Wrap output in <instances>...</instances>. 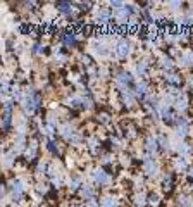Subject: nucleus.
<instances>
[{
  "mask_svg": "<svg viewBox=\"0 0 193 207\" xmlns=\"http://www.w3.org/2000/svg\"><path fill=\"white\" fill-rule=\"evenodd\" d=\"M109 21H110V12L109 11L98 12V16H96V22H98V24H107Z\"/></svg>",
  "mask_w": 193,
  "mask_h": 207,
  "instance_id": "9b49d317",
  "label": "nucleus"
},
{
  "mask_svg": "<svg viewBox=\"0 0 193 207\" xmlns=\"http://www.w3.org/2000/svg\"><path fill=\"white\" fill-rule=\"evenodd\" d=\"M186 105H188V104H186V97L179 95V97H178V100H176V107L179 109V111H183V109H186Z\"/></svg>",
  "mask_w": 193,
  "mask_h": 207,
  "instance_id": "f3484780",
  "label": "nucleus"
},
{
  "mask_svg": "<svg viewBox=\"0 0 193 207\" xmlns=\"http://www.w3.org/2000/svg\"><path fill=\"white\" fill-rule=\"evenodd\" d=\"M40 105V98L38 97H35V93L33 91H29L28 93V97L22 100V107H24V111L28 112V114H33L35 112V109Z\"/></svg>",
  "mask_w": 193,
  "mask_h": 207,
  "instance_id": "f257e3e1",
  "label": "nucleus"
},
{
  "mask_svg": "<svg viewBox=\"0 0 193 207\" xmlns=\"http://www.w3.org/2000/svg\"><path fill=\"white\" fill-rule=\"evenodd\" d=\"M157 171H159L157 169V164L150 159V157H147V159H145V173H147L148 176H155Z\"/></svg>",
  "mask_w": 193,
  "mask_h": 207,
  "instance_id": "423d86ee",
  "label": "nucleus"
},
{
  "mask_svg": "<svg viewBox=\"0 0 193 207\" xmlns=\"http://www.w3.org/2000/svg\"><path fill=\"white\" fill-rule=\"evenodd\" d=\"M172 176H166V178H164V183H162V188H164V190H171L172 188Z\"/></svg>",
  "mask_w": 193,
  "mask_h": 207,
  "instance_id": "4be33fe9",
  "label": "nucleus"
},
{
  "mask_svg": "<svg viewBox=\"0 0 193 207\" xmlns=\"http://www.w3.org/2000/svg\"><path fill=\"white\" fill-rule=\"evenodd\" d=\"M11 190H12V198H14V200H19V198H21V195H22L24 186H22L21 181H12Z\"/></svg>",
  "mask_w": 193,
  "mask_h": 207,
  "instance_id": "39448f33",
  "label": "nucleus"
},
{
  "mask_svg": "<svg viewBox=\"0 0 193 207\" xmlns=\"http://www.w3.org/2000/svg\"><path fill=\"white\" fill-rule=\"evenodd\" d=\"M86 207H98V204H96V202H93V200H90Z\"/></svg>",
  "mask_w": 193,
  "mask_h": 207,
  "instance_id": "4c0bfd02",
  "label": "nucleus"
},
{
  "mask_svg": "<svg viewBox=\"0 0 193 207\" xmlns=\"http://www.w3.org/2000/svg\"><path fill=\"white\" fill-rule=\"evenodd\" d=\"M83 64H86V66H88V64H90V57H83Z\"/></svg>",
  "mask_w": 193,
  "mask_h": 207,
  "instance_id": "58836bf2",
  "label": "nucleus"
},
{
  "mask_svg": "<svg viewBox=\"0 0 193 207\" xmlns=\"http://www.w3.org/2000/svg\"><path fill=\"white\" fill-rule=\"evenodd\" d=\"M12 155H14V152H11V154L5 155V166H11L12 164Z\"/></svg>",
  "mask_w": 193,
  "mask_h": 207,
  "instance_id": "2f4dec72",
  "label": "nucleus"
},
{
  "mask_svg": "<svg viewBox=\"0 0 193 207\" xmlns=\"http://www.w3.org/2000/svg\"><path fill=\"white\" fill-rule=\"evenodd\" d=\"M174 166H176V169H186V162H185V159H183V157H179V159H176V162H174Z\"/></svg>",
  "mask_w": 193,
  "mask_h": 207,
  "instance_id": "393cba45",
  "label": "nucleus"
},
{
  "mask_svg": "<svg viewBox=\"0 0 193 207\" xmlns=\"http://www.w3.org/2000/svg\"><path fill=\"white\" fill-rule=\"evenodd\" d=\"M93 52L98 53V55H107V50H105V47L103 45H100V43H93Z\"/></svg>",
  "mask_w": 193,
  "mask_h": 207,
  "instance_id": "dca6fc26",
  "label": "nucleus"
},
{
  "mask_svg": "<svg viewBox=\"0 0 193 207\" xmlns=\"http://www.w3.org/2000/svg\"><path fill=\"white\" fill-rule=\"evenodd\" d=\"M161 66L162 67H166V69H171L172 67V60L169 57H162L161 59Z\"/></svg>",
  "mask_w": 193,
  "mask_h": 207,
  "instance_id": "5701e85b",
  "label": "nucleus"
},
{
  "mask_svg": "<svg viewBox=\"0 0 193 207\" xmlns=\"http://www.w3.org/2000/svg\"><path fill=\"white\" fill-rule=\"evenodd\" d=\"M116 80H117L119 85H123V86L126 85V86H128L129 83L133 81V78H131V74H129V73H119V76L116 78Z\"/></svg>",
  "mask_w": 193,
  "mask_h": 207,
  "instance_id": "1a4fd4ad",
  "label": "nucleus"
},
{
  "mask_svg": "<svg viewBox=\"0 0 193 207\" xmlns=\"http://www.w3.org/2000/svg\"><path fill=\"white\" fill-rule=\"evenodd\" d=\"M134 204L140 205V207H143L145 205V197L143 195H136V197H134Z\"/></svg>",
  "mask_w": 193,
  "mask_h": 207,
  "instance_id": "bb28decb",
  "label": "nucleus"
},
{
  "mask_svg": "<svg viewBox=\"0 0 193 207\" xmlns=\"http://www.w3.org/2000/svg\"><path fill=\"white\" fill-rule=\"evenodd\" d=\"M9 81H4V83H2V91H9Z\"/></svg>",
  "mask_w": 193,
  "mask_h": 207,
  "instance_id": "f704fd0d",
  "label": "nucleus"
},
{
  "mask_svg": "<svg viewBox=\"0 0 193 207\" xmlns=\"http://www.w3.org/2000/svg\"><path fill=\"white\" fill-rule=\"evenodd\" d=\"M81 197L85 198H93V190L90 186H81Z\"/></svg>",
  "mask_w": 193,
  "mask_h": 207,
  "instance_id": "a211bd4d",
  "label": "nucleus"
},
{
  "mask_svg": "<svg viewBox=\"0 0 193 207\" xmlns=\"http://www.w3.org/2000/svg\"><path fill=\"white\" fill-rule=\"evenodd\" d=\"M100 121H102V122H109V116H107V114H102V116H100Z\"/></svg>",
  "mask_w": 193,
  "mask_h": 207,
  "instance_id": "c9c22d12",
  "label": "nucleus"
},
{
  "mask_svg": "<svg viewBox=\"0 0 193 207\" xmlns=\"http://www.w3.org/2000/svg\"><path fill=\"white\" fill-rule=\"evenodd\" d=\"M179 152H183V154H188V152H190V147H188V145H181V147H179Z\"/></svg>",
  "mask_w": 193,
  "mask_h": 207,
  "instance_id": "72a5a7b5",
  "label": "nucleus"
},
{
  "mask_svg": "<svg viewBox=\"0 0 193 207\" xmlns=\"http://www.w3.org/2000/svg\"><path fill=\"white\" fill-rule=\"evenodd\" d=\"M179 204H181L183 207H190V200H188V197L186 195L179 197Z\"/></svg>",
  "mask_w": 193,
  "mask_h": 207,
  "instance_id": "c85d7f7f",
  "label": "nucleus"
},
{
  "mask_svg": "<svg viewBox=\"0 0 193 207\" xmlns=\"http://www.w3.org/2000/svg\"><path fill=\"white\" fill-rule=\"evenodd\" d=\"M179 60H181V64H183V66H193V52L183 53Z\"/></svg>",
  "mask_w": 193,
  "mask_h": 207,
  "instance_id": "4468645a",
  "label": "nucleus"
},
{
  "mask_svg": "<svg viewBox=\"0 0 193 207\" xmlns=\"http://www.w3.org/2000/svg\"><path fill=\"white\" fill-rule=\"evenodd\" d=\"M186 128H188V126H178L176 136H178V138H185V136H186Z\"/></svg>",
  "mask_w": 193,
  "mask_h": 207,
  "instance_id": "b1692460",
  "label": "nucleus"
},
{
  "mask_svg": "<svg viewBox=\"0 0 193 207\" xmlns=\"http://www.w3.org/2000/svg\"><path fill=\"white\" fill-rule=\"evenodd\" d=\"M188 176H190V178H193V167H190V169H188Z\"/></svg>",
  "mask_w": 193,
  "mask_h": 207,
  "instance_id": "ea45409f",
  "label": "nucleus"
},
{
  "mask_svg": "<svg viewBox=\"0 0 193 207\" xmlns=\"http://www.w3.org/2000/svg\"><path fill=\"white\" fill-rule=\"evenodd\" d=\"M78 186H80V178H73L69 181V188L71 190H78Z\"/></svg>",
  "mask_w": 193,
  "mask_h": 207,
  "instance_id": "a878e982",
  "label": "nucleus"
},
{
  "mask_svg": "<svg viewBox=\"0 0 193 207\" xmlns=\"http://www.w3.org/2000/svg\"><path fill=\"white\" fill-rule=\"evenodd\" d=\"M121 97H123V102H124V105H128V107H131L134 104V97H133V93L128 90V88H123V93H121Z\"/></svg>",
  "mask_w": 193,
  "mask_h": 207,
  "instance_id": "0eeeda50",
  "label": "nucleus"
},
{
  "mask_svg": "<svg viewBox=\"0 0 193 207\" xmlns=\"http://www.w3.org/2000/svg\"><path fill=\"white\" fill-rule=\"evenodd\" d=\"M157 140H159V143H161L162 147H164V149H169V142H167V140H166L164 136H159Z\"/></svg>",
  "mask_w": 193,
  "mask_h": 207,
  "instance_id": "7c9ffc66",
  "label": "nucleus"
},
{
  "mask_svg": "<svg viewBox=\"0 0 193 207\" xmlns=\"http://www.w3.org/2000/svg\"><path fill=\"white\" fill-rule=\"evenodd\" d=\"M12 102L7 100L5 104H4V116H2V129L4 131H7L9 128H11V122H12Z\"/></svg>",
  "mask_w": 193,
  "mask_h": 207,
  "instance_id": "f03ea898",
  "label": "nucleus"
},
{
  "mask_svg": "<svg viewBox=\"0 0 193 207\" xmlns=\"http://www.w3.org/2000/svg\"><path fill=\"white\" fill-rule=\"evenodd\" d=\"M91 176H93L95 183H98V185H107L109 181H110V176H109L103 169H95L93 173H91Z\"/></svg>",
  "mask_w": 193,
  "mask_h": 207,
  "instance_id": "7ed1b4c3",
  "label": "nucleus"
},
{
  "mask_svg": "<svg viewBox=\"0 0 193 207\" xmlns=\"http://www.w3.org/2000/svg\"><path fill=\"white\" fill-rule=\"evenodd\" d=\"M145 91H147V83H143V81H141V83H138V85H136V95L141 98V97L145 95Z\"/></svg>",
  "mask_w": 193,
  "mask_h": 207,
  "instance_id": "6ab92c4d",
  "label": "nucleus"
},
{
  "mask_svg": "<svg viewBox=\"0 0 193 207\" xmlns=\"http://www.w3.org/2000/svg\"><path fill=\"white\" fill-rule=\"evenodd\" d=\"M62 42H64L66 47H73V45L76 43L74 33H66V35H62Z\"/></svg>",
  "mask_w": 193,
  "mask_h": 207,
  "instance_id": "f8f14e48",
  "label": "nucleus"
},
{
  "mask_svg": "<svg viewBox=\"0 0 193 207\" xmlns=\"http://www.w3.org/2000/svg\"><path fill=\"white\" fill-rule=\"evenodd\" d=\"M60 133H62V136H64L66 140H73V138L76 136L73 126H69V124H64V126H62V129H60Z\"/></svg>",
  "mask_w": 193,
  "mask_h": 207,
  "instance_id": "9d476101",
  "label": "nucleus"
},
{
  "mask_svg": "<svg viewBox=\"0 0 193 207\" xmlns=\"http://www.w3.org/2000/svg\"><path fill=\"white\" fill-rule=\"evenodd\" d=\"M42 52H43L42 45H35V47H33V53H42Z\"/></svg>",
  "mask_w": 193,
  "mask_h": 207,
  "instance_id": "473e14b6",
  "label": "nucleus"
},
{
  "mask_svg": "<svg viewBox=\"0 0 193 207\" xmlns=\"http://www.w3.org/2000/svg\"><path fill=\"white\" fill-rule=\"evenodd\" d=\"M145 143H147V150H148V152H155L157 145H159V140L150 136V138H147V142H145Z\"/></svg>",
  "mask_w": 193,
  "mask_h": 207,
  "instance_id": "ddd939ff",
  "label": "nucleus"
},
{
  "mask_svg": "<svg viewBox=\"0 0 193 207\" xmlns=\"http://www.w3.org/2000/svg\"><path fill=\"white\" fill-rule=\"evenodd\" d=\"M102 207H117V200L114 197H105L102 200Z\"/></svg>",
  "mask_w": 193,
  "mask_h": 207,
  "instance_id": "2eb2a0df",
  "label": "nucleus"
},
{
  "mask_svg": "<svg viewBox=\"0 0 193 207\" xmlns=\"http://www.w3.org/2000/svg\"><path fill=\"white\" fill-rule=\"evenodd\" d=\"M57 7H59V11L62 12L64 16H71L73 11H74V9H73V4H69V2H60Z\"/></svg>",
  "mask_w": 193,
  "mask_h": 207,
  "instance_id": "6e6552de",
  "label": "nucleus"
},
{
  "mask_svg": "<svg viewBox=\"0 0 193 207\" xmlns=\"http://www.w3.org/2000/svg\"><path fill=\"white\" fill-rule=\"evenodd\" d=\"M167 81L172 83V85H178V83H179V78H178L176 74H171V76H167Z\"/></svg>",
  "mask_w": 193,
  "mask_h": 207,
  "instance_id": "c756f323",
  "label": "nucleus"
},
{
  "mask_svg": "<svg viewBox=\"0 0 193 207\" xmlns=\"http://www.w3.org/2000/svg\"><path fill=\"white\" fill-rule=\"evenodd\" d=\"M131 52V43L128 40H119L117 43V55L119 57H128Z\"/></svg>",
  "mask_w": 193,
  "mask_h": 207,
  "instance_id": "20e7f679",
  "label": "nucleus"
},
{
  "mask_svg": "<svg viewBox=\"0 0 193 207\" xmlns=\"http://www.w3.org/2000/svg\"><path fill=\"white\" fill-rule=\"evenodd\" d=\"M134 69H136V73H138L140 76H143L145 73H147V62H143V60H141V62H138Z\"/></svg>",
  "mask_w": 193,
  "mask_h": 207,
  "instance_id": "aec40b11",
  "label": "nucleus"
},
{
  "mask_svg": "<svg viewBox=\"0 0 193 207\" xmlns=\"http://www.w3.org/2000/svg\"><path fill=\"white\" fill-rule=\"evenodd\" d=\"M148 204H152V205H157V204H159V195L152 193V195L148 197Z\"/></svg>",
  "mask_w": 193,
  "mask_h": 207,
  "instance_id": "cd10ccee",
  "label": "nucleus"
},
{
  "mask_svg": "<svg viewBox=\"0 0 193 207\" xmlns=\"http://www.w3.org/2000/svg\"><path fill=\"white\" fill-rule=\"evenodd\" d=\"M38 191H43V193H45V191H47V185H40L38 186Z\"/></svg>",
  "mask_w": 193,
  "mask_h": 207,
  "instance_id": "e433bc0d",
  "label": "nucleus"
},
{
  "mask_svg": "<svg viewBox=\"0 0 193 207\" xmlns=\"http://www.w3.org/2000/svg\"><path fill=\"white\" fill-rule=\"evenodd\" d=\"M35 154H36V143H31V145H29V149L26 150V157H28V159H33Z\"/></svg>",
  "mask_w": 193,
  "mask_h": 207,
  "instance_id": "412c9836",
  "label": "nucleus"
}]
</instances>
